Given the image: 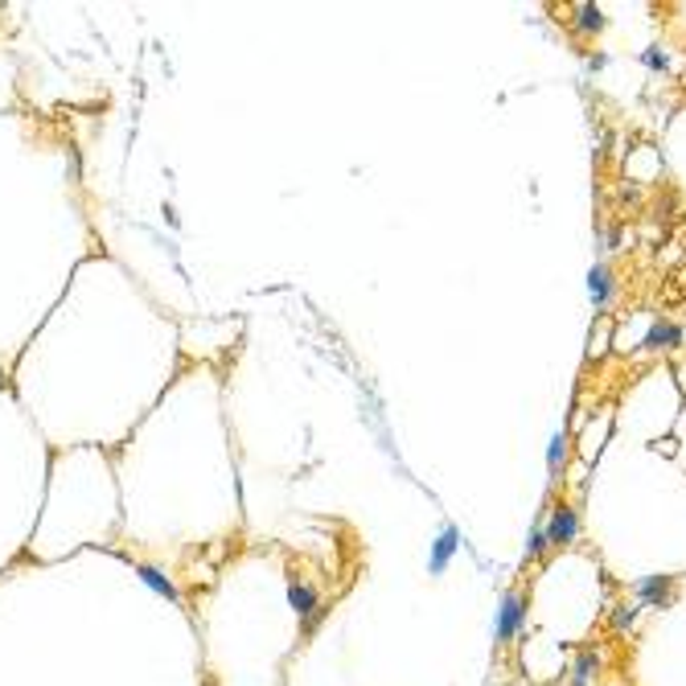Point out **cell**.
<instances>
[{
	"label": "cell",
	"instance_id": "6da1fadb",
	"mask_svg": "<svg viewBox=\"0 0 686 686\" xmlns=\"http://www.w3.org/2000/svg\"><path fill=\"white\" fill-rule=\"evenodd\" d=\"M526 629V600L518 596V592H506L502 596V609H497V646H510L518 633Z\"/></svg>",
	"mask_w": 686,
	"mask_h": 686
},
{
	"label": "cell",
	"instance_id": "7a4b0ae2",
	"mask_svg": "<svg viewBox=\"0 0 686 686\" xmlns=\"http://www.w3.org/2000/svg\"><path fill=\"white\" fill-rule=\"evenodd\" d=\"M633 592H638L641 609H670L674 604V576H641Z\"/></svg>",
	"mask_w": 686,
	"mask_h": 686
},
{
	"label": "cell",
	"instance_id": "3957f363",
	"mask_svg": "<svg viewBox=\"0 0 686 686\" xmlns=\"http://www.w3.org/2000/svg\"><path fill=\"white\" fill-rule=\"evenodd\" d=\"M542 531H547V542H551V547H571L576 534H580V514L571 510V506H555Z\"/></svg>",
	"mask_w": 686,
	"mask_h": 686
},
{
	"label": "cell",
	"instance_id": "277c9868",
	"mask_svg": "<svg viewBox=\"0 0 686 686\" xmlns=\"http://www.w3.org/2000/svg\"><path fill=\"white\" fill-rule=\"evenodd\" d=\"M612 292H617L612 268H609V263H592V271H588V296H592V309H596V312L609 309Z\"/></svg>",
	"mask_w": 686,
	"mask_h": 686
},
{
	"label": "cell",
	"instance_id": "5b68a950",
	"mask_svg": "<svg viewBox=\"0 0 686 686\" xmlns=\"http://www.w3.org/2000/svg\"><path fill=\"white\" fill-rule=\"evenodd\" d=\"M456 551H461V531H456V526H444V531H440V539L432 542V563H427V567H432V576H444Z\"/></svg>",
	"mask_w": 686,
	"mask_h": 686
},
{
	"label": "cell",
	"instance_id": "8992f818",
	"mask_svg": "<svg viewBox=\"0 0 686 686\" xmlns=\"http://www.w3.org/2000/svg\"><path fill=\"white\" fill-rule=\"evenodd\" d=\"M674 346H682V329L674 325V321H666V317H657L654 325H649V333L641 338V349H674Z\"/></svg>",
	"mask_w": 686,
	"mask_h": 686
},
{
	"label": "cell",
	"instance_id": "52a82bcc",
	"mask_svg": "<svg viewBox=\"0 0 686 686\" xmlns=\"http://www.w3.org/2000/svg\"><path fill=\"white\" fill-rule=\"evenodd\" d=\"M596 670H600V654L584 649V654L576 657V666H571V686H588L592 678H596Z\"/></svg>",
	"mask_w": 686,
	"mask_h": 686
},
{
	"label": "cell",
	"instance_id": "ba28073f",
	"mask_svg": "<svg viewBox=\"0 0 686 686\" xmlns=\"http://www.w3.org/2000/svg\"><path fill=\"white\" fill-rule=\"evenodd\" d=\"M288 596H292V609H296V612H304V620H309L312 612L321 609V604H317V592H312L309 584H292V592H288Z\"/></svg>",
	"mask_w": 686,
	"mask_h": 686
},
{
	"label": "cell",
	"instance_id": "9c48e42d",
	"mask_svg": "<svg viewBox=\"0 0 686 686\" xmlns=\"http://www.w3.org/2000/svg\"><path fill=\"white\" fill-rule=\"evenodd\" d=\"M576 25H580V33H600L604 30V13H600V4H580V9H576Z\"/></svg>",
	"mask_w": 686,
	"mask_h": 686
},
{
	"label": "cell",
	"instance_id": "30bf717a",
	"mask_svg": "<svg viewBox=\"0 0 686 686\" xmlns=\"http://www.w3.org/2000/svg\"><path fill=\"white\" fill-rule=\"evenodd\" d=\"M140 580H145L153 592H161V596L177 600V592H173V584H169V576H161V571H156V567H140Z\"/></svg>",
	"mask_w": 686,
	"mask_h": 686
},
{
	"label": "cell",
	"instance_id": "8fae6325",
	"mask_svg": "<svg viewBox=\"0 0 686 686\" xmlns=\"http://www.w3.org/2000/svg\"><path fill=\"white\" fill-rule=\"evenodd\" d=\"M563 456H567V435L555 432L551 435V448H547V469H551V473H559V469H563Z\"/></svg>",
	"mask_w": 686,
	"mask_h": 686
},
{
	"label": "cell",
	"instance_id": "7c38bea8",
	"mask_svg": "<svg viewBox=\"0 0 686 686\" xmlns=\"http://www.w3.org/2000/svg\"><path fill=\"white\" fill-rule=\"evenodd\" d=\"M638 620V604H620V609H612V629H629Z\"/></svg>",
	"mask_w": 686,
	"mask_h": 686
},
{
	"label": "cell",
	"instance_id": "4fadbf2b",
	"mask_svg": "<svg viewBox=\"0 0 686 686\" xmlns=\"http://www.w3.org/2000/svg\"><path fill=\"white\" fill-rule=\"evenodd\" d=\"M547 547H551V542H547V531H542V526H534V534H531V559H542V555H547Z\"/></svg>",
	"mask_w": 686,
	"mask_h": 686
},
{
	"label": "cell",
	"instance_id": "5bb4252c",
	"mask_svg": "<svg viewBox=\"0 0 686 686\" xmlns=\"http://www.w3.org/2000/svg\"><path fill=\"white\" fill-rule=\"evenodd\" d=\"M641 62H646L649 70H666L670 62H666V54H662V49H646V54H641Z\"/></svg>",
	"mask_w": 686,
	"mask_h": 686
},
{
	"label": "cell",
	"instance_id": "9a60e30c",
	"mask_svg": "<svg viewBox=\"0 0 686 686\" xmlns=\"http://www.w3.org/2000/svg\"><path fill=\"white\" fill-rule=\"evenodd\" d=\"M0 387H4V374H0Z\"/></svg>",
	"mask_w": 686,
	"mask_h": 686
}]
</instances>
